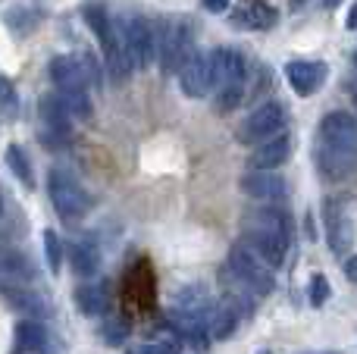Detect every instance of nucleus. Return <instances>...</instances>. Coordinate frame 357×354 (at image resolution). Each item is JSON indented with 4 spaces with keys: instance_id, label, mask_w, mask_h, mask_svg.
<instances>
[{
    "instance_id": "obj_33",
    "label": "nucleus",
    "mask_w": 357,
    "mask_h": 354,
    "mask_svg": "<svg viewBox=\"0 0 357 354\" xmlns=\"http://www.w3.org/2000/svg\"><path fill=\"white\" fill-rule=\"evenodd\" d=\"M210 13H226L229 10V0H201Z\"/></svg>"
},
{
    "instance_id": "obj_15",
    "label": "nucleus",
    "mask_w": 357,
    "mask_h": 354,
    "mask_svg": "<svg viewBox=\"0 0 357 354\" xmlns=\"http://www.w3.org/2000/svg\"><path fill=\"white\" fill-rule=\"evenodd\" d=\"M291 151H295V141H291L289 132H282V135L276 138H266V141H260L257 148L251 151V169H257V173H273V169H279L282 163H289Z\"/></svg>"
},
{
    "instance_id": "obj_34",
    "label": "nucleus",
    "mask_w": 357,
    "mask_h": 354,
    "mask_svg": "<svg viewBox=\"0 0 357 354\" xmlns=\"http://www.w3.org/2000/svg\"><path fill=\"white\" fill-rule=\"evenodd\" d=\"M345 276L351 282H357V257H348V263H345Z\"/></svg>"
},
{
    "instance_id": "obj_26",
    "label": "nucleus",
    "mask_w": 357,
    "mask_h": 354,
    "mask_svg": "<svg viewBox=\"0 0 357 354\" xmlns=\"http://www.w3.org/2000/svg\"><path fill=\"white\" fill-rule=\"evenodd\" d=\"M60 98L66 100V110L73 113V119L91 116V98H88V91H60Z\"/></svg>"
},
{
    "instance_id": "obj_1",
    "label": "nucleus",
    "mask_w": 357,
    "mask_h": 354,
    "mask_svg": "<svg viewBox=\"0 0 357 354\" xmlns=\"http://www.w3.org/2000/svg\"><path fill=\"white\" fill-rule=\"evenodd\" d=\"M241 242L254 251L257 257H264L273 270L282 267L285 254H289V242H291V220L282 207H260L251 210L241 226Z\"/></svg>"
},
{
    "instance_id": "obj_37",
    "label": "nucleus",
    "mask_w": 357,
    "mask_h": 354,
    "mask_svg": "<svg viewBox=\"0 0 357 354\" xmlns=\"http://www.w3.org/2000/svg\"><path fill=\"white\" fill-rule=\"evenodd\" d=\"M129 354H154V351H151V345H142V348H132Z\"/></svg>"
},
{
    "instance_id": "obj_23",
    "label": "nucleus",
    "mask_w": 357,
    "mask_h": 354,
    "mask_svg": "<svg viewBox=\"0 0 357 354\" xmlns=\"http://www.w3.org/2000/svg\"><path fill=\"white\" fill-rule=\"evenodd\" d=\"M6 167L13 169V176H16V179L22 182L25 188L35 185V176H31L29 157H25V151H22V148H16V144H10V148H6Z\"/></svg>"
},
{
    "instance_id": "obj_10",
    "label": "nucleus",
    "mask_w": 357,
    "mask_h": 354,
    "mask_svg": "<svg viewBox=\"0 0 357 354\" xmlns=\"http://www.w3.org/2000/svg\"><path fill=\"white\" fill-rule=\"evenodd\" d=\"M329 75V66L323 60H291L285 63V79H289L291 91L298 98H310L314 91H320L323 82Z\"/></svg>"
},
{
    "instance_id": "obj_28",
    "label": "nucleus",
    "mask_w": 357,
    "mask_h": 354,
    "mask_svg": "<svg viewBox=\"0 0 357 354\" xmlns=\"http://www.w3.org/2000/svg\"><path fill=\"white\" fill-rule=\"evenodd\" d=\"M154 354H182V336L178 332H160L151 345Z\"/></svg>"
},
{
    "instance_id": "obj_12",
    "label": "nucleus",
    "mask_w": 357,
    "mask_h": 354,
    "mask_svg": "<svg viewBox=\"0 0 357 354\" xmlns=\"http://www.w3.org/2000/svg\"><path fill=\"white\" fill-rule=\"evenodd\" d=\"M238 188H241V194H248V198H254V201H264L266 207L289 198V182L279 173H257V169H254V173L241 176Z\"/></svg>"
},
{
    "instance_id": "obj_31",
    "label": "nucleus",
    "mask_w": 357,
    "mask_h": 354,
    "mask_svg": "<svg viewBox=\"0 0 357 354\" xmlns=\"http://www.w3.org/2000/svg\"><path fill=\"white\" fill-rule=\"evenodd\" d=\"M326 298H329V279L326 276H314L310 279V305L320 307V305H326Z\"/></svg>"
},
{
    "instance_id": "obj_29",
    "label": "nucleus",
    "mask_w": 357,
    "mask_h": 354,
    "mask_svg": "<svg viewBox=\"0 0 357 354\" xmlns=\"http://www.w3.org/2000/svg\"><path fill=\"white\" fill-rule=\"evenodd\" d=\"M19 110V98H16V88L10 85V82L0 75V113L3 116H13V113Z\"/></svg>"
},
{
    "instance_id": "obj_25",
    "label": "nucleus",
    "mask_w": 357,
    "mask_h": 354,
    "mask_svg": "<svg viewBox=\"0 0 357 354\" xmlns=\"http://www.w3.org/2000/svg\"><path fill=\"white\" fill-rule=\"evenodd\" d=\"M44 257H47L50 273H60L63 267V242L54 229H44Z\"/></svg>"
},
{
    "instance_id": "obj_35",
    "label": "nucleus",
    "mask_w": 357,
    "mask_h": 354,
    "mask_svg": "<svg viewBox=\"0 0 357 354\" xmlns=\"http://www.w3.org/2000/svg\"><path fill=\"white\" fill-rule=\"evenodd\" d=\"M345 25L351 31H357V0H354V6H351V13H348V19H345Z\"/></svg>"
},
{
    "instance_id": "obj_9",
    "label": "nucleus",
    "mask_w": 357,
    "mask_h": 354,
    "mask_svg": "<svg viewBox=\"0 0 357 354\" xmlns=\"http://www.w3.org/2000/svg\"><path fill=\"white\" fill-rule=\"evenodd\" d=\"M38 113H41L44 138L50 148H66L73 138V113L66 110V100L60 94H44L38 100Z\"/></svg>"
},
{
    "instance_id": "obj_24",
    "label": "nucleus",
    "mask_w": 357,
    "mask_h": 354,
    "mask_svg": "<svg viewBox=\"0 0 357 354\" xmlns=\"http://www.w3.org/2000/svg\"><path fill=\"white\" fill-rule=\"evenodd\" d=\"M3 295H6V301H10L13 307H19L22 314H41L44 311L41 298L25 292V288H19V286H3Z\"/></svg>"
},
{
    "instance_id": "obj_18",
    "label": "nucleus",
    "mask_w": 357,
    "mask_h": 354,
    "mask_svg": "<svg viewBox=\"0 0 357 354\" xmlns=\"http://www.w3.org/2000/svg\"><path fill=\"white\" fill-rule=\"evenodd\" d=\"M238 323H241V305L235 298L213 305V311H210V336L213 339H229Z\"/></svg>"
},
{
    "instance_id": "obj_30",
    "label": "nucleus",
    "mask_w": 357,
    "mask_h": 354,
    "mask_svg": "<svg viewBox=\"0 0 357 354\" xmlns=\"http://www.w3.org/2000/svg\"><path fill=\"white\" fill-rule=\"evenodd\" d=\"M75 60H79V66H82V72H85V79L91 82V85H100V63H98V56L94 54H79L75 56Z\"/></svg>"
},
{
    "instance_id": "obj_2",
    "label": "nucleus",
    "mask_w": 357,
    "mask_h": 354,
    "mask_svg": "<svg viewBox=\"0 0 357 354\" xmlns=\"http://www.w3.org/2000/svg\"><path fill=\"white\" fill-rule=\"evenodd\" d=\"M85 22L104 47V66L110 69L116 82H126L132 75V60L123 47V35H116V29H113V19L100 6H85Z\"/></svg>"
},
{
    "instance_id": "obj_19",
    "label": "nucleus",
    "mask_w": 357,
    "mask_h": 354,
    "mask_svg": "<svg viewBox=\"0 0 357 354\" xmlns=\"http://www.w3.org/2000/svg\"><path fill=\"white\" fill-rule=\"evenodd\" d=\"M229 22L235 29H254V31H264L270 25H276V13L264 3H248V6H238V10L229 16Z\"/></svg>"
},
{
    "instance_id": "obj_32",
    "label": "nucleus",
    "mask_w": 357,
    "mask_h": 354,
    "mask_svg": "<svg viewBox=\"0 0 357 354\" xmlns=\"http://www.w3.org/2000/svg\"><path fill=\"white\" fill-rule=\"evenodd\" d=\"M126 332H129V326H126L123 320H110V323L104 326V339H107L110 345H119V342H123Z\"/></svg>"
},
{
    "instance_id": "obj_27",
    "label": "nucleus",
    "mask_w": 357,
    "mask_h": 354,
    "mask_svg": "<svg viewBox=\"0 0 357 354\" xmlns=\"http://www.w3.org/2000/svg\"><path fill=\"white\" fill-rule=\"evenodd\" d=\"M241 100H245V85L216 88V110L220 113H232L235 107H241Z\"/></svg>"
},
{
    "instance_id": "obj_22",
    "label": "nucleus",
    "mask_w": 357,
    "mask_h": 354,
    "mask_svg": "<svg viewBox=\"0 0 357 354\" xmlns=\"http://www.w3.org/2000/svg\"><path fill=\"white\" fill-rule=\"evenodd\" d=\"M44 342H47V332H44V326L38 320H22L16 326V345L22 351H41Z\"/></svg>"
},
{
    "instance_id": "obj_8",
    "label": "nucleus",
    "mask_w": 357,
    "mask_h": 354,
    "mask_svg": "<svg viewBox=\"0 0 357 354\" xmlns=\"http://www.w3.org/2000/svg\"><path fill=\"white\" fill-rule=\"evenodd\" d=\"M123 47L132 60V69H144L151 60H154V50H157V35H154V25L142 16H129L123 22Z\"/></svg>"
},
{
    "instance_id": "obj_7",
    "label": "nucleus",
    "mask_w": 357,
    "mask_h": 354,
    "mask_svg": "<svg viewBox=\"0 0 357 354\" xmlns=\"http://www.w3.org/2000/svg\"><path fill=\"white\" fill-rule=\"evenodd\" d=\"M285 125H289L285 107L270 100V104H260L254 113H248V119L238 129V141H266V138L282 135Z\"/></svg>"
},
{
    "instance_id": "obj_39",
    "label": "nucleus",
    "mask_w": 357,
    "mask_h": 354,
    "mask_svg": "<svg viewBox=\"0 0 357 354\" xmlns=\"http://www.w3.org/2000/svg\"><path fill=\"white\" fill-rule=\"evenodd\" d=\"M304 3H307V0H289V6H291V10H301Z\"/></svg>"
},
{
    "instance_id": "obj_11",
    "label": "nucleus",
    "mask_w": 357,
    "mask_h": 354,
    "mask_svg": "<svg viewBox=\"0 0 357 354\" xmlns=\"http://www.w3.org/2000/svg\"><path fill=\"white\" fill-rule=\"evenodd\" d=\"M178 85H182L185 98H207L213 88V69H210V54L195 50L188 56V63L178 72Z\"/></svg>"
},
{
    "instance_id": "obj_5",
    "label": "nucleus",
    "mask_w": 357,
    "mask_h": 354,
    "mask_svg": "<svg viewBox=\"0 0 357 354\" xmlns=\"http://www.w3.org/2000/svg\"><path fill=\"white\" fill-rule=\"evenodd\" d=\"M47 194L63 220H82L88 213V207H91L85 188H82L79 182H75V176H69L66 169H50Z\"/></svg>"
},
{
    "instance_id": "obj_17",
    "label": "nucleus",
    "mask_w": 357,
    "mask_h": 354,
    "mask_svg": "<svg viewBox=\"0 0 357 354\" xmlns=\"http://www.w3.org/2000/svg\"><path fill=\"white\" fill-rule=\"evenodd\" d=\"M50 79H54V85L60 88V91H85V85H88V79L75 56H56V60L50 63Z\"/></svg>"
},
{
    "instance_id": "obj_36",
    "label": "nucleus",
    "mask_w": 357,
    "mask_h": 354,
    "mask_svg": "<svg viewBox=\"0 0 357 354\" xmlns=\"http://www.w3.org/2000/svg\"><path fill=\"white\" fill-rule=\"evenodd\" d=\"M351 100H354V107H357V72H354V79H351Z\"/></svg>"
},
{
    "instance_id": "obj_20",
    "label": "nucleus",
    "mask_w": 357,
    "mask_h": 354,
    "mask_svg": "<svg viewBox=\"0 0 357 354\" xmlns=\"http://www.w3.org/2000/svg\"><path fill=\"white\" fill-rule=\"evenodd\" d=\"M69 261H73V270L79 276H94L100 267V251L94 242L82 238V242H73L69 245Z\"/></svg>"
},
{
    "instance_id": "obj_6",
    "label": "nucleus",
    "mask_w": 357,
    "mask_h": 354,
    "mask_svg": "<svg viewBox=\"0 0 357 354\" xmlns=\"http://www.w3.org/2000/svg\"><path fill=\"white\" fill-rule=\"evenodd\" d=\"M317 148L357 157V116L342 113V110L326 113L320 129H317Z\"/></svg>"
},
{
    "instance_id": "obj_38",
    "label": "nucleus",
    "mask_w": 357,
    "mask_h": 354,
    "mask_svg": "<svg viewBox=\"0 0 357 354\" xmlns=\"http://www.w3.org/2000/svg\"><path fill=\"white\" fill-rule=\"evenodd\" d=\"M320 3H323V6H326V10H335V6H339V3H342V0H320Z\"/></svg>"
},
{
    "instance_id": "obj_21",
    "label": "nucleus",
    "mask_w": 357,
    "mask_h": 354,
    "mask_svg": "<svg viewBox=\"0 0 357 354\" xmlns=\"http://www.w3.org/2000/svg\"><path fill=\"white\" fill-rule=\"evenodd\" d=\"M75 305H79V311L85 314V317H100V314L107 311L104 286H82L79 292H75Z\"/></svg>"
},
{
    "instance_id": "obj_16",
    "label": "nucleus",
    "mask_w": 357,
    "mask_h": 354,
    "mask_svg": "<svg viewBox=\"0 0 357 354\" xmlns=\"http://www.w3.org/2000/svg\"><path fill=\"white\" fill-rule=\"evenodd\" d=\"M317 169H320L323 179L329 182H345L357 173V157L351 154H339V151H326V148H317Z\"/></svg>"
},
{
    "instance_id": "obj_40",
    "label": "nucleus",
    "mask_w": 357,
    "mask_h": 354,
    "mask_svg": "<svg viewBox=\"0 0 357 354\" xmlns=\"http://www.w3.org/2000/svg\"><path fill=\"white\" fill-rule=\"evenodd\" d=\"M257 354H270V351H257Z\"/></svg>"
},
{
    "instance_id": "obj_4",
    "label": "nucleus",
    "mask_w": 357,
    "mask_h": 354,
    "mask_svg": "<svg viewBox=\"0 0 357 354\" xmlns=\"http://www.w3.org/2000/svg\"><path fill=\"white\" fill-rule=\"evenodd\" d=\"M229 270H232V276L241 282V286L257 292V295H270L273 288H276L273 267L264 261V257L254 254L245 242L232 245V251H229Z\"/></svg>"
},
{
    "instance_id": "obj_14",
    "label": "nucleus",
    "mask_w": 357,
    "mask_h": 354,
    "mask_svg": "<svg viewBox=\"0 0 357 354\" xmlns=\"http://www.w3.org/2000/svg\"><path fill=\"white\" fill-rule=\"evenodd\" d=\"M210 69H213V88L245 85L248 63H245V56H241L238 50H232V47L210 50Z\"/></svg>"
},
{
    "instance_id": "obj_3",
    "label": "nucleus",
    "mask_w": 357,
    "mask_h": 354,
    "mask_svg": "<svg viewBox=\"0 0 357 354\" xmlns=\"http://www.w3.org/2000/svg\"><path fill=\"white\" fill-rule=\"evenodd\" d=\"M154 35H157V50H160L163 75L182 72L188 56L195 54V47H191V25L185 19H163Z\"/></svg>"
},
{
    "instance_id": "obj_41",
    "label": "nucleus",
    "mask_w": 357,
    "mask_h": 354,
    "mask_svg": "<svg viewBox=\"0 0 357 354\" xmlns=\"http://www.w3.org/2000/svg\"><path fill=\"white\" fill-rule=\"evenodd\" d=\"M0 257H3V248H0Z\"/></svg>"
},
{
    "instance_id": "obj_13",
    "label": "nucleus",
    "mask_w": 357,
    "mask_h": 354,
    "mask_svg": "<svg viewBox=\"0 0 357 354\" xmlns=\"http://www.w3.org/2000/svg\"><path fill=\"white\" fill-rule=\"evenodd\" d=\"M323 223H326V238L333 254H345L354 242V229H351V217H348L345 204L335 198H329L323 204Z\"/></svg>"
}]
</instances>
